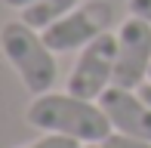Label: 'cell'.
Returning a JSON list of instances; mask_svg holds the SVG:
<instances>
[{
	"instance_id": "obj_13",
	"label": "cell",
	"mask_w": 151,
	"mask_h": 148,
	"mask_svg": "<svg viewBox=\"0 0 151 148\" xmlns=\"http://www.w3.org/2000/svg\"><path fill=\"white\" fill-rule=\"evenodd\" d=\"M83 148H99V145H83Z\"/></svg>"
},
{
	"instance_id": "obj_14",
	"label": "cell",
	"mask_w": 151,
	"mask_h": 148,
	"mask_svg": "<svg viewBox=\"0 0 151 148\" xmlns=\"http://www.w3.org/2000/svg\"><path fill=\"white\" fill-rule=\"evenodd\" d=\"M148 80H151V74H148Z\"/></svg>"
},
{
	"instance_id": "obj_4",
	"label": "cell",
	"mask_w": 151,
	"mask_h": 148,
	"mask_svg": "<svg viewBox=\"0 0 151 148\" xmlns=\"http://www.w3.org/2000/svg\"><path fill=\"white\" fill-rule=\"evenodd\" d=\"M114 68H117V34L105 31L80 50L71 77H68V93L90 99V102L99 99L114 83Z\"/></svg>"
},
{
	"instance_id": "obj_1",
	"label": "cell",
	"mask_w": 151,
	"mask_h": 148,
	"mask_svg": "<svg viewBox=\"0 0 151 148\" xmlns=\"http://www.w3.org/2000/svg\"><path fill=\"white\" fill-rule=\"evenodd\" d=\"M31 126L43 133H59V136H71L80 145H102L114 133L111 120L105 117L99 102L80 99L74 93H43L34 96V102L25 111Z\"/></svg>"
},
{
	"instance_id": "obj_11",
	"label": "cell",
	"mask_w": 151,
	"mask_h": 148,
	"mask_svg": "<svg viewBox=\"0 0 151 148\" xmlns=\"http://www.w3.org/2000/svg\"><path fill=\"white\" fill-rule=\"evenodd\" d=\"M34 0H3V6H9V9H25V6H31Z\"/></svg>"
},
{
	"instance_id": "obj_10",
	"label": "cell",
	"mask_w": 151,
	"mask_h": 148,
	"mask_svg": "<svg viewBox=\"0 0 151 148\" xmlns=\"http://www.w3.org/2000/svg\"><path fill=\"white\" fill-rule=\"evenodd\" d=\"M127 6H129V16H136V19L151 25V0H129Z\"/></svg>"
},
{
	"instance_id": "obj_3",
	"label": "cell",
	"mask_w": 151,
	"mask_h": 148,
	"mask_svg": "<svg viewBox=\"0 0 151 148\" xmlns=\"http://www.w3.org/2000/svg\"><path fill=\"white\" fill-rule=\"evenodd\" d=\"M111 25H114V3L90 0V3H80L74 12H68L65 19L52 22L50 28H43L40 34L52 52H74L93 43L99 34H105Z\"/></svg>"
},
{
	"instance_id": "obj_9",
	"label": "cell",
	"mask_w": 151,
	"mask_h": 148,
	"mask_svg": "<svg viewBox=\"0 0 151 148\" xmlns=\"http://www.w3.org/2000/svg\"><path fill=\"white\" fill-rule=\"evenodd\" d=\"M99 148H151L148 139H136V136H123V133H111Z\"/></svg>"
},
{
	"instance_id": "obj_12",
	"label": "cell",
	"mask_w": 151,
	"mask_h": 148,
	"mask_svg": "<svg viewBox=\"0 0 151 148\" xmlns=\"http://www.w3.org/2000/svg\"><path fill=\"white\" fill-rule=\"evenodd\" d=\"M139 96H142V99H145V102L151 105V80H148V83H142V86H139Z\"/></svg>"
},
{
	"instance_id": "obj_6",
	"label": "cell",
	"mask_w": 151,
	"mask_h": 148,
	"mask_svg": "<svg viewBox=\"0 0 151 148\" xmlns=\"http://www.w3.org/2000/svg\"><path fill=\"white\" fill-rule=\"evenodd\" d=\"M96 102L102 105L105 117L111 120L114 133L136 136V139H148L151 142V105L136 90H127V86L111 83Z\"/></svg>"
},
{
	"instance_id": "obj_5",
	"label": "cell",
	"mask_w": 151,
	"mask_h": 148,
	"mask_svg": "<svg viewBox=\"0 0 151 148\" xmlns=\"http://www.w3.org/2000/svg\"><path fill=\"white\" fill-rule=\"evenodd\" d=\"M148 74H151V25L129 16L120 22L117 31L114 83L127 90H139L142 83H148Z\"/></svg>"
},
{
	"instance_id": "obj_8",
	"label": "cell",
	"mask_w": 151,
	"mask_h": 148,
	"mask_svg": "<svg viewBox=\"0 0 151 148\" xmlns=\"http://www.w3.org/2000/svg\"><path fill=\"white\" fill-rule=\"evenodd\" d=\"M22 148H83V145H80L77 139H71V136H59V133H43L40 139H34V142L22 145Z\"/></svg>"
},
{
	"instance_id": "obj_7",
	"label": "cell",
	"mask_w": 151,
	"mask_h": 148,
	"mask_svg": "<svg viewBox=\"0 0 151 148\" xmlns=\"http://www.w3.org/2000/svg\"><path fill=\"white\" fill-rule=\"evenodd\" d=\"M77 6H80V0H34L31 6L22 9V22H28L31 28L43 31V28H50L52 22L65 19L68 12H74Z\"/></svg>"
},
{
	"instance_id": "obj_2",
	"label": "cell",
	"mask_w": 151,
	"mask_h": 148,
	"mask_svg": "<svg viewBox=\"0 0 151 148\" xmlns=\"http://www.w3.org/2000/svg\"><path fill=\"white\" fill-rule=\"evenodd\" d=\"M0 52L6 56V62L12 65V71L19 74L22 86L31 96H43L56 83V52L46 46L43 34L37 28H31L22 19H12L0 28Z\"/></svg>"
}]
</instances>
